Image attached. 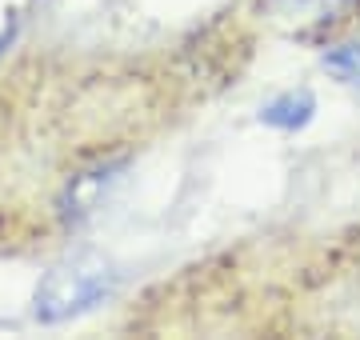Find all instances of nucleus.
Here are the masks:
<instances>
[{"label":"nucleus","instance_id":"1","mask_svg":"<svg viewBox=\"0 0 360 340\" xmlns=\"http://www.w3.org/2000/svg\"><path fill=\"white\" fill-rule=\"evenodd\" d=\"M116 273L104 256H72V261L56 264L44 280L37 285V320L40 325H60L72 316L89 313L104 296H112Z\"/></svg>","mask_w":360,"mask_h":340},{"label":"nucleus","instance_id":"6","mask_svg":"<svg viewBox=\"0 0 360 340\" xmlns=\"http://www.w3.org/2000/svg\"><path fill=\"white\" fill-rule=\"evenodd\" d=\"M0 44H4V37H0Z\"/></svg>","mask_w":360,"mask_h":340},{"label":"nucleus","instance_id":"3","mask_svg":"<svg viewBox=\"0 0 360 340\" xmlns=\"http://www.w3.org/2000/svg\"><path fill=\"white\" fill-rule=\"evenodd\" d=\"M116 164L112 169H96V172H84L72 188H68V204H72V216H84V212H92V209H101V200L108 197V188L116 184Z\"/></svg>","mask_w":360,"mask_h":340},{"label":"nucleus","instance_id":"5","mask_svg":"<svg viewBox=\"0 0 360 340\" xmlns=\"http://www.w3.org/2000/svg\"><path fill=\"white\" fill-rule=\"evenodd\" d=\"M324 72H333L340 84L360 89V44H336L333 53H324Z\"/></svg>","mask_w":360,"mask_h":340},{"label":"nucleus","instance_id":"4","mask_svg":"<svg viewBox=\"0 0 360 340\" xmlns=\"http://www.w3.org/2000/svg\"><path fill=\"white\" fill-rule=\"evenodd\" d=\"M276 16L284 20H296V25H321V20H333L345 8H352V0H272Z\"/></svg>","mask_w":360,"mask_h":340},{"label":"nucleus","instance_id":"2","mask_svg":"<svg viewBox=\"0 0 360 340\" xmlns=\"http://www.w3.org/2000/svg\"><path fill=\"white\" fill-rule=\"evenodd\" d=\"M312 112H316V96H312L309 89H300V92H281V96H272L269 105L260 108V120L272 124V129H281V132H296L312 120Z\"/></svg>","mask_w":360,"mask_h":340}]
</instances>
